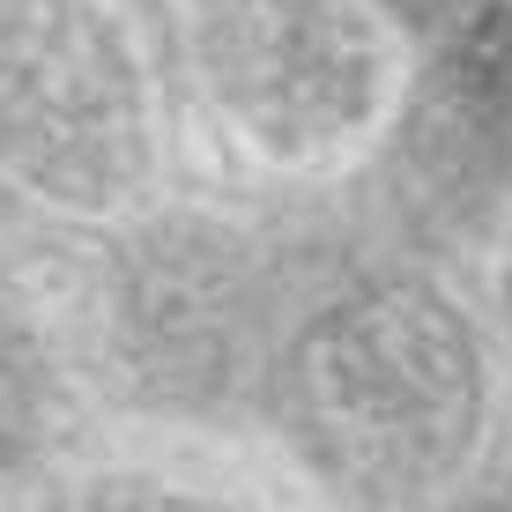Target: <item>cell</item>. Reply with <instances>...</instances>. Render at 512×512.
<instances>
[{
	"instance_id": "2",
	"label": "cell",
	"mask_w": 512,
	"mask_h": 512,
	"mask_svg": "<svg viewBox=\"0 0 512 512\" xmlns=\"http://www.w3.org/2000/svg\"><path fill=\"white\" fill-rule=\"evenodd\" d=\"M0 149L60 193H112L134 164L119 52L67 0H0Z\"/></svg>"
},
{
	"instance_id": "4",
	"label": "cell",
	"mask_w": 512,
	"mask_h": 512,
	"mask_svg": "<svg viewBox=\"0 0 512 512\" xmlns=\"http://www.w3.org/2000/svg\"><path fill=\"white\" fill-rule=\"evenodd\" d=\"M423 141L446 171L512 156V0H453L438 38Z\"/></svg>"
},
{
	"instance_id": "5",
	"label": "cell",
	"mask_w": 512,
	"mask_h": 512,
	"mask_svg": "<svg viewBox=\"0 0 512 512\" xmlns=\"http://www.w3.org/2000/svg\"><path fill=\"white\" fill-rule=\"evenodd\" d=\"M30 431V364H23V342L0 327V461L23 446Z\"/></svg>"
},
{
	"instance_id": "1",
	"label": "cell",
	"mask_w": 512,
	"mask_h": 512,
	"mask_svg": "<svg viewBox=\"0 0 512 512\" xmlns=\"http://www.w3.org/2000/svg\"><path fill=\"white\" fill-rule=\"evenodd\" d=\"M290 423L334 483L394 498L461 461L475 342L431 290H364L290 357Z\"/></svg>"
},
{
	"instance_id": "6",
	"label": "cell",
	"mask_w": 512,
	"mask_h": 512,
	"mask_svg": "<svg viewBox=\"0 0 512 512\" xmlns=\"http://www.w3.org/2000/svg\"><path fill=\"white\" fill-rule=\"evenodd\" d=\"M82 512H216V505H193V498H164V490H104V498H90Z\"/></svg>"
},
{
	"instance_id": "7",
	"label": "cell",
	"mask_w": 512,
	"mask_h": 512,
	"mask_svg": "<svg viewBox=\"0 0 512 512\" xmlns=\"http://www.w3.org/2000/svg\"><path fill=\"white\" fill-rule=\"evenodd\" d=\"M505 297H512V275H505Z\"/></svg>"
},
{
	"instance_id": "3",
	"label": "cell",
	"mask_w": 512,
	"mask_h": 512,
	"mask_svg": "<svg viewBox=\"0 0 512 512\" xmlns=\"http://www.w3.org/2000/svg\"><path fill=\"white\" fill-rule=\"evenodd\" d=\"M208 75L253 134L305 149L357 127L372 104V30L342 0H223Z\"/></svg>"
}]
</instances>
